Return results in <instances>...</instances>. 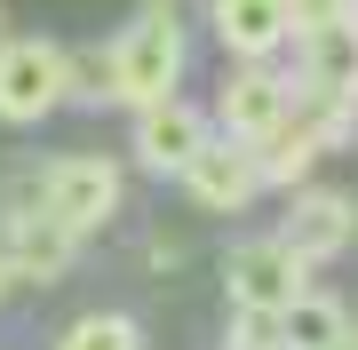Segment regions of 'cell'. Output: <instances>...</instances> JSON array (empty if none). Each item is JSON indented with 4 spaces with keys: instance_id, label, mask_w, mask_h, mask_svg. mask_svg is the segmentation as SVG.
Returning a JSON list of instances; mask_svg holds the SVG:
<instances>
[{
    "instance_id": "cell-10",
    "label": "cell",
    "mask_w": 358,
    "mask_h": 350,
    "mask_svg": "<svg viewBox=\"0 0 358 350\" xmlns=\"http://www.w3.org/2000/svg\"><path fill=\"white\" fill-rule=\"evenodd\" d=\"M199 143H207L199 104H176V96L136 104V168H143V175H183V168L199 159Z\"/></svg>"
},
{
    "instance_id": "cell-14",
    "label": "cell",
    "mask_w": 358,
    "mask_h": 350,
    "mask_svg": "<svg viewBox=\"0 0 358 350\" xmlns=\"http://www.w3.org/2000/svg\"><path fill=\"white\" fill-rule=\"evenodd\" d=\"M223 350H287V342H279V311H271V302H231Z\"/></svg>"
},
{
    "instance_id": "cell-20",
    "label": "cell",
    "mask_w": 358,
    "mask_h": 350,
    "mask_svg": "<svg viewBox=\"0 0 358 350\" xmlns=\"http://www.w3.org/2000/svg\"><path fill=\"white\" fill-rule=\"evenodd\" d=\"M350 32H358V0H350Z\"/></svg>"
},
{
    "instance_id": "cell-21",
    "label": "cell",
    "mask_w": 358,
    "mask_h": 350,
    "mask_svg": "<svg viewBox=\"0 0 358 350\" xmlns=\"http://www.w3.org/2000/svg\"><path fill=\"white\" fill-rule=\"evenodd\" d=\"M0 32H8V8H0Z\"/></svg>"
},
{
    "instance_id": "cell-2",
    "label": "cell",
    "mask_w": 358,
    "mask_h": 350,
    "mask_svg": "<svg viewBox=\"0 0 358 350\" xmlns=\"http://www.w3.org/2000/svg\"><path fill=\"white\" fill-rule=\"evenodd\" d=\"M350 104H327V96H294V112L271 128L263 143H247L255 152L263 183H279V191H294V183H310V168H319L327 152H343L350 143Z\"/></svg>"
},
{
    "instance_id": "cell-4",
    "label": "cell",
    "mask_w": 358,
    "mask_h": 350,
    "mask_svg": "<svg viewBox=\"0 0 358 350\" xmlns=\"http://www.w3.org/2000/svg\"><path fill=\"white\" fill-rule=\"evenodd\" d=\"M287 112H294V80L279 56H239V72L215 88V128L239 143H263Z\"/></svg>"
},
{
    "instance_id": "cell-16",
    "label": "cell",
    "mask_w": 358,
    "mask_h": 350,
    "mask_svg": "<svg viewBox=\"0 0 358 350\" xmlns=\"http://www.w3.org/2000/svg\"><path fill=\"white\" fill-rule=\"evenodd\" d=\"M287 24H294V40L327 32V24H350V0H287Z\"/></svg>"
},
{
    "instance_id": "cell-8",
    "label": "cell",
    "mask_w": 358,
    "mask_h": 350,
    "mask_svg": "<svg viewBox=\"0 0 358 350\" xmlns=\"http://www.w3.org/2000/svg\"><path fill=\"white\" fill-rule=\"evenodd\" d=\"M176 183L192 191V207H207V215H239L247 199L263 191V168H255V152H247L239 136H207L199 159H192Z\"/></svg>"
},
{
    "instance_id": "cell-18",
    "label": "cell",
    "mask_w": 358,
    "mask_h": 350,
    "mask_svg": "<svg viewBox=\"0 0 358 350\" xmlns=\"http://www.w3.org/2000/svg\"><path fill=\"white\" fill-rule=\"evenodd\" d=\"M343 104H350V112H358V72H350V96H343Z\"/></svg>"
},
{
    "instance_id": "cell-3",
    "label": "cell",
    "mask_w": 358,
    "mask_h": 350,
    "mask_svg": "<svg viewBox=\"0 0 358 350\" xmlns=\"http://www.w3.org/2000/svg\"><path fill=\"white\" fill-rule=\"evenodd\" d=\"M40 207H48L64 231H103L120 215V159L103 152H64V159H40Z\"/></svg>"
},
{
    "instance_id": "cell-5",
    "label": "cell",
    "mask_w": 358,
    "mask_h": 350,
    "mask_svg": "<svg viewBox=\"0 0 358 350\" xmlns=\"http://www.w3.org/2000/svg\"><path fill=\"white\" fill-rule=\"evenodd\" d=\"M72 255H80V231H64L40 207V175H32L8 199V215H0V263H8V279H56Z\"/></svg>"
},
{
    "instance_id": "cell-19",
    "label": "cell",
    "mask_w": 358,
    "mask_h": 350,
    "mask_svg": "<svg viewBox=\"0 0 358 350\" xmlns=\"http://www.w3.org/2000/svg\"><path fill=\"white\" fill-rule=\"evenodd\" d=\"M0 302H8V263H0Z\"/></svg>"
},
{
    "instance_id": "cell-1",
    "label": "cell",
    "mask_w": 358,
    "mask_h": 350,
    "mask_svg": "<svg viewBox=\"0 0 358 350\" xmlns=\"http://www.w3.org/2000/svg\"><path fill=\"white\" fill-rule=\"evenodd\" d=\"M112 48V104H159V96H176L183 64H192V40H183V16L176 0H143L136 24L120 40H103Z\"/></svg>"
},
{
    "instance_id": "cell-15",
    "label": "cell",
    "mask_w": 358,
    "mask_h": 350,
    "mask_svg": "<svg viewBox=\"0 0 358 350\" xmlns=\"http://www.w3.org/2000/svg\"><path fill=\"white\" fill-rule=\"evenodd\" d=\"M64 96H96V104H112V48H96V56H64Z\"/></svg>"
},
{
    "instance_id": "cell-6",
    "label": "cell",
    "mask_w": 358,
    "mask_h": 350,
    "mask_svg": "<svg viewBox=\"0 0 358 350\" xmlns=\"http://www.w3.org/2000/svg\"><path fill=\"white\" fill-rule=\"evenodd\" d=\"M64 104V48L56 40H8L0 32V119L32 128Z\"/></svg>"
},
{
    "instance_id": "cell-12",
    "label": "cell",
    "mask_w": 358,
    "mask_h": 350,
    "mask_svg": "<svg viewBox=\"0 0 358 350\" xmlns=\"http://www.w3.org/2000/svg\"><path fill=\"white\" fill-rule=\"evenodd\" d=\"M343 326H350V319H343L334 295H310V286H303V295L279 302V342H287V350H327Z\"/></svg>"
},
{
    "instance_id": "cell-17",
    "label": "cell",
    "mask_w": 358,
    "mask_h": 350,
    "mask_svg": "<svg viewBox=\"0 0 358 350\" xmlns=\"http://www.w3.org/2000/svg\"><path fill=\"white\" fill-rule=\"evenodd\" d=\"M327 350H358V326H343V335H334V342H327Z\"/></svg>"
},
{
    "instance_id": "cell-11",
    "label": "cell",
    "mask_w": 358,
    "mask_h": 350,
    "mask_svg": "<svg viewBox=\"0 0 358 350\" xmlns=\"http://www.w3.org/2000/svg\"><path fill=\"white\" fill-rule=\"evenodd\" d=\"M215 40L231 56H287V40H294V24H287V0H215Z\"/></svg>"
},
{
    "instance_id": "cell-13",
    "label": "cell",
    "mask_w": 358,
    "mask_h": 350,
    "mask_svg": "<svg viewBox=\"0 0 358 350\" xmlns=\"http://www.w3.org/2000/svg\"><path fill=\"white\" fill-rule=\"evenodd\" d=\"M56 350H143V326L120 319V311H88L56 335Z\"/></svg>"
},
{
    "instance_id": "cell-9",
    "label": "cell",
    "mask_w": 358,
    "mask_h": 350,
    "mask_svg": "<svg viewBox=\"0 0 358 350\" xmlns=\"http://www.w3.org/2000/svg\"><path fill=\"white\" fill-rule=\"evenodd\" d=\"M223 286H231V302H271V311H279L287 295H303V286H310V263L271 231V239H247V247H231V255H223Z\"/></svg>"
},
{
    "instance_id": "cell-7",
    "label": "cell",
    "mask_w": 358,
    "mask_h": 350,
    "mask_svg": "<svg viewBox=\"0 0 358 350\" xmlns=\"http://www.w3.org/2000/svg\"><path fill=\"white\" fill-rule=\"evenodd\" d=\"M279 239H287L303 263L350 255V239H358V199L334 191V183H294V199H287V215H279Z\"/></svg>"
}]
</instances>
